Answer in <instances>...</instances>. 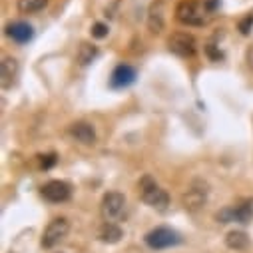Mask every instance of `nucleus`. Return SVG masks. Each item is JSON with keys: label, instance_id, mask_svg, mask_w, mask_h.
<instances>
[{"label": "nucleus", "instance_id": "f257e3e1", "mask_svg": "<svg viewBox=\"0 0 253 253\" xmlns=\"http://www.w3.org/2000/svg\"><path fill=\"white\" fill-rule=\"evenodd\" d=\"M210 12L211 8L208 6V0H181L175 8V18L187 26H204L210 20Z\"/></svg>", "mask_w": 253, "mask_h": 253}, {"label": "nucleus", "instance_id": "f03ea898", "mask_svg": "<svg viewBox=\"0 0 253 253\" xmlns=\"http://www.w3.org/2000/svg\"><path fill=\"white\" fill-rule=\"evenodd\" d=\"M140 198L148 204V206H152V208H156V210H160V211H164V210H168V206H169V196L166 194V189H162L158 183H156V179L154 177H150V175H144L142 179H140Z\"/></svg>", "mask_w": 253, "mask_h": 253}, {"label": "nucleus", "instance_id": "7ed1b4c3", "mask_svg": "<svg viewBox=\"0 0 253 253\" xmlns=\"http://www.w3.org/2000/svg\"><path fill=\"white\" fill-rule=\"evenodd\" d=\"M124 210H126V198H124L122 194H118V192H108V194L102 198L100 211H102L104 221L116 223V221L124 215Z\"/></svg>", "mask_w": 253, "mask_h": 253}, {"label": "nucleus", "instance_id": "20e7f679", "mask_svg": "<svg viewBox=\"0 0 253 253\" xmlns=\"http://www.w3.org/2000/svg\"><path fill=\"white\" fill-rule=\"evenodd\" d=\"M215 217L221 223H233V221H237V223H249L251 217H253V200H245V202H241L237 206L225 208Z\"/></svg>", "mask_w": 253, "mask_h": 253}, {"label": "nucleus", "instance_id": "39448f33", "mask_svg": "<svg viewBox=\"0 0 253 253\" xmlns=\"http://www.w3.org/2000/svg\"><path fill=\"white\" fill-rule=\"evenodd\" d=\"M68 231H70V223H68L66 217H56V219H52V221L48 223V227L44 229V235H42V241H40L42 247H44V249L56 247L62 239L68 235Z\"/></svg>", "mask_w": 253, "mask_h": 253}, {"label": "nucleus", "instance_id": "423d86ee", "mask_svg": "<svg viewBox=\"0 0 253 253\" xmlns=\"http://www.w3.org/2000/svg\"><path fill=\"white\" fill-rule=\"evenodd\" d=\"M181 241V237L169 227H156L146 233V243L152 249H168Z\"/></svg>", "mask_w": 253, "mask_h": 253}, {"label": "nucleus", "instance_id": "0eeeda50", "mask_svg": "<svg viewBox=\"0 0 253 253\" xmlns=\"http://www.w3.org/2000/svg\"><path fill=\"white\" fill-rule=\"evenodd\" d=\"M40 194L46 202L50 204H62V202H68L70 196H72V189H70V183L62 181V179H52L48 183L42 185Z\"/></svg>", "mask_w": 253, "mask_h": 253}, {"label": "nucleus", "instance_id": "6e6552de", "mask_svg": "<svg viewBox=\"0 0 253 253\" xmlns=\"http://www.w3.org/2000/svg\"><path fill=\"white\" fill-rule=\"evenodd\" d=\"M168 48L175 56L189 58V56L196 54V38L192 34H187V32H173L168 38Z\"/></svg>", "mask_w": 253, "mask_h": 253}, {"label": "nucleus", "instance_id": "1a4fd4ad", "mask_svg": "<svg viewBox=\"0 0 253 253\" xmlns=\"http://www.w3.org/2000/svg\"><path fill=\"white\" fill-rule=\"evenodd\" d=\"M208 200V185L204 181H194L189 185V189L183 194L181 198V204L187 211H198Z\"/></svg>", "mask_w": 253, "mask_h": 253}, {"label": "nucleus", "instance_id": "9d476101", "mask_svg": "<svg viewBox=\"0 0 253 253\" xmlns=\"http://www.w3.org/2000/svg\"><path fill=\"white\" fill-rule=\"evenodd\" d=\"M18 78V62L12 56H4L2 62H0V84H2L4 90L12 88L14 82Z\"/></svg>", "mask_w": 253, "mask_h": 253}, {"label": "nucleus", "instance_id": "9b49d317", "mask_svg": "<svg viewBox=\"0 0 253 253\" xmlns=\"http://www.w3.org/2000/svg\"><path fill=\"white\" fill-rule=\"evenodd\" d=\"M134 82H136V70L130 64H118L114 68L112 78H110L112 88H128Z\"/></svg>", "mask_w": 253, "mask_h": 253}, {"label": "nucleus", "instance_id": "f8f14e48", "mask_svg": "<svg viewBox=\"0 0 253 253\" xmlns=\"http://www.w3.org/2000/svg\"><path fill=\"white\" fill-rule=\"evenodd\" d=\"M70 136L76 142L84 144V146H94L96 144V132L88 122H74L70 126Z\"/></svg>", "mask_w": 253, "mask_h": 253}, {"label": "nucleus", "instance_id": "ddd939ff", "mask_svg": "<svg viewBox=\"0 0 253 253\" xmlns=\"http://www.w3.org/2000/svg\"><path fill=\"white\" fill-rule=\"evenodd\" d=\"M6 36L8 38H12L14 42H18V44H26V42H30L32 40V36H34V28L28 24V22H10L8 26H6Z\"/></svg>", "mask_w": 253, "mask_h": 253}, {"label": "nucleus", "instance_id": "4468645a", "mask_svg": "<svg viewBox=\"0 0 253 253\" xmlns=\"http://www.w3.org/2000/svg\"><path fill=\"white\" fill-rule=\"evenodd\" d=\"M148 26L154 34H160L164 30V0H156L148 12Z\"/></svg>", "mask_w": 253, "mask_h": 253}, {"label": "nucleus", "instance_id": "2eb2a0df", "mask_svg": "<svg viewBox=\"0 0 253 253\" xmlns=\"http://www.w3.org/2000/svg\"><path fill=\"white\" fill-rule=\"evenodd\" d=\"M122 229H120V225H116V223H110V221H104V225L100 227V233H98V237L104 241V243H118L120 239H122Z\"/></svg>", "mask_w": 253, "mask_h": 253}, {"label": "nucleus", "instance_id": "dca6fc26", "mask_svg": "<svg viewBox=\"0 0 253 253\" xmlns=\"http://www.w3.org/2000/svg\"><path fill=\"white\" fill-rule=\"evenodd\" d=\"M225 245L229 249H235V251H243L249 247V237L245 231H229L225 235Z\"/></svg>", "mask_w": 253, "mask_h": 253}, {"label": "nucleus", "instance_id": "f3484780", "mask_svg": "<svg viewBox=\"0 0 253 253\" xmlns=\"http://www.w3.org/2000/svg\"><path fill=\"white\" fill-rule=\"evenodd\" d=\"M98 48L90 42H82L80 44V50H78V62H80V66H88L92 64V62L98 58Z\"/></svg>", "mask_w": 253, "mask_h": 253}, {"label": "nucleus", "instance_id": "a211bd4d", "mask_svg": "<svg viewBox=\"0 0 253 253\" xmlns=\"http://www.w3.org/2000/svg\"><path fill=\"white\" fill-rule=\"evenodd\" d=\"M48 0H18V12L22 14H34L44 10Z\"/></svg>", "mask_w": 253, "mask_h": 253}, {"label": "nucleus", "instance_id": "6ab92c4d", "mask_svg": "<svg viewBox=\"0 0 253 253\" xmlns=\"http://www.w3.org/2000/svg\"><path fill=\"white\" fill-rule=\"evenodd\" d=\"M92 36H94V38H106V36H108V26H106L104 22H96V24L92 26Z\"/></svg>", "mask_w": 253, "mask_h": 253}, {"label": "nucleus", "instance_id": "aec40b11", "mask_svg": "<svg viewBox=\"0 0 253 253\" xmlns=\"http://www.w3.org/2000/svg\"><path fill=\"white\" fill-rule=\"evenodd\" d=\"M56 162H58L56 154H44V156H40V164H42V168H44V169H50Z\"/></svg>", "mask_w": 253, "mask_h": 253}, {"label": "nucleus", "instance_id": "412c9836", "mask_svg": "<svg viewBox=\"0 0 253 253\" xmlns=\"http://www.w3.org/2000/svg\"><path fill=\"white\" fill-rule=\"evenodd\" d=\"M251 26H253V14H247V16L239 22V30H241V34H249Z\"/></svg>", "mask_w": 253, "mask_h": 253}, {"label": "nucleus", "instance_id": "4be33fe9", "mask_svg": "<svg viewBox=\"0 0 253 253\" xmlns=\"http://www.w3.org/2000/svg\"><path fill=\"white\" fill-rule=\"evenodd\" d=\"M247 64H249V68L253 70V46L247 50Z\"/></svg>", "mask_w": 253, "mask_h": 253}]
</instances>
